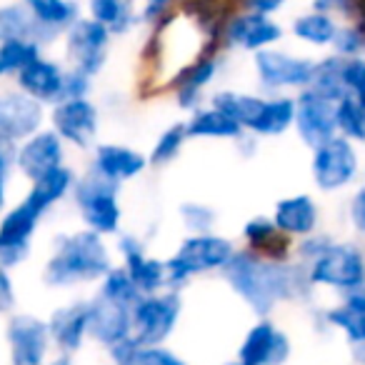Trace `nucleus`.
Instances as JSON below:
<instances>
[{"label":"nucleus","instance_id":"f257e3e1","mask_svg":"<svg viewBox=\"0 0 365 365\" xmlns=\"http://www.w3.org/2000/svg\"><path fill=\"white\" fill-rule=\"evenodd\" d=\"M238 300L258 318H270L278 305L308 300L313 285L298 260H268L248 248H238L220 273Z\"/></svg>","mask_w":365,"mask_h":365},{"label":"nucleus","instance_id":"f03ea898","mask_svg":"<svg viewBox=\"0 0 365 365\" xmlns=\"http://www.w3.org/2000/svg\"><path fill=\"white\" fill-rule=\"evenodd\" d=\"M115 265L108 238L88 228L61 233L41 270V280L51 290H73L98 285Z\"/></svg>","mask_w":365,"mask_h":365},{"label":"nucleus","instance_id":"7ed1b4c3","mask_svg":"<svg viewBox=\"0 0 365 365\" xmlns=\"http://www.w3.org/2000/svg\"><path fill=\"white\" fill-rule=\"evenodd\" d=\"M208 103L238 120L245 135L250 138H280L295 123L293 96H258V93L225 88V91H215Z\"/></svg>","mask_w":365,"mask_h":365},{"label":"nucleus","instance_id":"20e7f679","mask_svg":"<svg viewBox=\"0 0 365 365\" xmlns=\"http://www.w3.org/2000/svg\"><path fill=\"white\" fill-rule=\"evenodd\" d=\"M235 250H238L235 240L215 233V230L213 233L185 235L178 243V248L165 258L168 290L182 293L200 275H220L235 255Z\"/></svg>","mask_w":365,"mask_h":365},{"label":"nucleus","instance_id":"39448f33","mask_svg":"<svg viewBox=\"0 0 365 365\" xmlns=\"http://www.w3.org/2000/svg\"><path fill=\"white\" fill-rule=\"evenodd\" d=\"M71 198L81 215L83 228L93 230L103 238H118L123 233L120 185L106 180L98 173L86 170L83 175H78Z\"/></svg>","mask_w":365,"mask_h":365},{"label":"nucleus","instance_id":"423d86ee","mask_svg":"<svg viewBox=\"0 0 365 365\" xmlns=\"http://www.w3.org/2000/svg\"><path fill=\"white\" fill-rule=\"evenodd\" d=\"M305 270L313 288L338 290L343 295L365 288V253L355 243L333 240Z\"/></svg>","mask_w":365,"mask_h":365},{"label":"nucleus","instance_id":"0eeeda50","mask_svg":"<svg viewBox=\"0 0 365 365\" xmlns=\"http://www.w3.org/2000/svg\"><path fill=\"white\" fill-rule=\"evenodd\" d=\"M182 318V293L160 290L153 295H140L133 305V338L143 348L165 345L175 333Z\"/></svg>","mask_w":365,"mask_h":365},{"label":"nucleus","instance_id":"6e6552de","mask_svg":"<svg viewBox=\"0 0 365 365\" xmlns=\"http://www.w3.org/2000/svg\"><path fill=\"white\" fill-rule=\"evenodd\" d=\"M253 71L258 86L268 91V96H288L290 91L300 93L310 86L315 61L280 48H268L253 56Z\"/></svg>","mask_w":365,"mask_h":365},{"label":"nucleus","instance_id":"1a4fd4ad","mask_svg":"<svg viewBox=\"0 0 365 365\" xmlns=\"http://www.w3.org/2000/svg\"><path fill=\"white\" fill-rule=\"evenodd\" d=\"M8 365H46L56 355L48 320L36 313L16 310L6 318Z\"/></svg>","mask_w":365,"mask_h":365},{"label":"nucleus","instance_id":"9d476101","mask_svg":"<svg viewBox=\"0 0 365 365\" xmlns=\"http://www.w3.org/2000/svg\"><path fill=\"white\" fill-rule=\"evenodd\" d=\"M113 33L91 16H83L71 31L63 36V56L66 66L98 78L108 66Z\"/></svg>","mask_w":365,"mask_h":365},{"label":"nucleus","instance_id":"9b49d317","mask_svg":"<svg viewBox=\"0 0 365 365\" xmlns=\"http://www.w3.org/2000/svg\"><path fill=\"white\" fill-rule=\"evenodd\" d=\"M46 215L38 213L26 198L0 213V268L16 270L33 253V238Z\"/></svg>","mask_w":365,"mask_h":365},{"label":"nucleus","instance_id":"f8f14e48","mask_svg":"<svg viewBox=\"0 0 365 365\" xmlns=\"http://www.w3.org/2000/svg\"><path fill=\"white\" fill-rule=\"evenodd\" d=\"M358 150H355V143H350L348 138L335 135L323 145L313 148L310 175H313L315 188L323 193H338V190L348 188L358 178Z\"/></svg>","mask_w":365,"mask_h":365},{"label":"nucleus","instance_id":"ddd939ff","mask_svg":"<svg viewBox=\"0 0 365 365\" xmlns=\"http://www.w3.org/2000/svg\"><path fill=\"white\" fill-rule=\"evenodd\" d=\"M48 128H53L71 148L78 150L96 148L101 133V108L91 98L61 101L48 110Z\"/></svg>","mask_w":365,"mask_h":365},{"label":"nucleus","instance_id":"4468645a","mask_svg":"<svg viewBox=\"0 0 365 365\" xmlns=\"http://www.w3.org/2000/svg\"><path fill=\"white\" fill-rule=\"evenodd\" d=\"M220 46L203 48L193 61L185 68L178 71V76L170 81L173 98H175V106L180 110H185L190 115L193 110L205 106V91L215 83V78L220 76V68H223V58H220Z\"/></svg>","mask_w":365,"mask_h":365},{"label":"nucleus","instance_id":"2eb2a0df","mask_svg":"<svg viewBox=\"0 0 365 365\" xmlns=\"http://www.w3.org/2000/svg\"><path fill=\"white\" fill-rule=\"evenodd\" d=\"M283 36V26L275 18L258 16V13L250 11H238L230 13L228 21H225L223 33H220V43L233 48V51H243L255 56V53L268 51V48H278Z\"/></svg>","mask_w":365,"mask_h":365},{"label":"nucleus","instance_id":"dca6fc26","mask_svg":"<svg viewBox=\"0 0 365 365\" xmlns=\"http://www.w3.org/2000/svg\"><path fill=\"white\" fill-rule=\"evenodd\" d=\"M48 123V110L31 96L16 91L0 93V143L21 145Z\"/></svg>","mask_w":365,"mask_h":365},{"label":"nucleus","instance_id":"f3484780","mask_svg":"<svg viewBox=\"0 0 365 365\" xmlns=\"http://www.w3.org/2000/svg\"><path fill=\"white\" fill-rule=\"evenodd\" d=\"M293 353L288 333L270 318H258L240 340L235 360L240 365H285Z\"/></svg>","mask_w":365,"mask_h":365},{"label":"nucleus","instance_id":"a211bd4d","mask_svg":"<svg viewBox=\"0 0 365 365\" xmlns=\"http://www.w3.org/2000/svg\"><path fill=\"white\" fill-rule=\"evenodd\" d=\"M46 320L56 353L76 358L91 340V298L68 300L53 308Z\"/></svg>","mask_w":365,"mask_h":365},{"label":"nucleus","instance_id":"6ab92c4d","mask_svg":"<svg viewBox=\"0 0 365 365\" xmlns=\"http://www.w3.org/2000/svg\"><path fill=\"white\" fill-rule=\"evenodd\" d=\"M115 253L120 255V265L128 270L140 295H153L168 290L165 258H155L148 253L145 243L133 233H120L115 238Z\"/></svg>","mask_w":365,"mask_h":365},{"label":"nucleus","instance_id":"aec40b11","mask_svg":"<svg viewBox=\"0 0 365 365\" xmlns=\"http://www.w3.org/2000/svg\"><path fill=\"white\" fill-rule=\"evenodd\" d=\"M66 158L68 145L53 128L46 125L43 130H38L36 135H31L16 148V170L28 182H33L46 175V173L56 170V168L68 165Z\"/></svg>","mask_w":365,"mask_h":365},{"label":"nucleus","instance_id":"412c9836","mask_svg":"<svg viewBox=\"0 0 365 365\" xmlns=\"http://www.w3.org/2000/svg\"><path fill=\"white\" fill-rule=\"evenodd\" d=\"M295 133H298L300 143L308 145L310 150L330 138L338 135V123H335V103L320 98L310 88L300 91L295 96Z\"/></svg>","mask_w":365,"mask_h":365},{"label":"nucleus","instance_id":"4be33fe9","mask_svg":"<svg viewBox=\"0 0 365 365\" xmlns=\"http://www.w3.org/2000/svg\"><path fill=\"white\" fill-rule=\"evenodd\" d=\"M148 168H150L148 153H140L138 148L123 145V143H98L93 148L88 170L98 173L101 178L115 182V185H123V182L140 178Z\"/></svg>","mask_w":365,"mask_h":365},{"label":"nucleus","instance_id":"5701e85b","mask_svg":"<svg viewBox=\"0 0 365 365\" xmlns=\"http://www.w3.org/2000/svg\"><path fill=\"white\" fill-rule=\"evenodd\" d=\"M66 73L68 66L56 58L41 56L33 61L21 76L16 78V88L41 106L53 108L63 101V88H66Z\"/></svg>","mask_w":365,"mask_h":365},{"label":"nucleus","instance_id":"b1692460","mask_svg":"<svg viewBox=\"0 0 365 365\" xmlns=\"http://www.w3.org/2000/svg\"><path fill=\"white\" fill-rule=\"evenodd\" d=\"M133 335V308L91 295V343L108 350Z\"/></svg>","mask_w":365,"mask_h":365},{"label":"nucleus","instance_id":"393cba45","mask_svg":"<svg viewBox=\"0 0 365 365\" xmlns=\"http://www.w3.org/2000/svg\"><path fill=\"white\" fill-rule=\"evenodd\" d=\"M270 218L278 225L280 233H285L288 238H293L295 243H298L300 238H308V235L318 233L320 208L313 200V195L295 193V195H288V198H280L278 203L273 205Z\"/></svg>","mask_w":365,"mask_h":365},{"label":"nucleus","instance_id":"a878e982","mask_svg":"<svg viewBox=\"0 0 365 365\" xmlns=\"http://www.w3.org/2000/svg\"><path fill=\"white\" fill-rule=\"evenodd\" d=\"M23 3L36 21L43 48L63 38L83 18L78 0H23Z\"/></svg>","mask_w":365,"mask_h":365},{"label":"nucleus","instance_id":"bb28decb","mask_svg":"<svg viewBox=\"0 0 365 365\" xmlns=\"http://www.w3.org/2000/svg\"><path fill=\"white\" fill-rule=\"evenodd\" d=\"M243 248L258 253L268 260H293L295 258V240L280 233L278 225L270 215H253L240 230Z\"/></svg>","mask_w":365,"mask_h":365},{"label":"nucleus","instance_id":"cd10ccee","mask_svg":"<svg viewBox=\"0 0 365 365\" xmlns=\"http://www.w3.org/2000/svg\"><path fill=\"white\" fill-rule=\"evenodd\" d=\"M190 140H235L240 143L245 138V130L240 128L238 120L223 113L220 108L205 103L203 108L193 110L185 118Z\"/></svg>","mask_w":365,"mask_h":365},{"label":"nucleus","instance_id":"c85d7f7f","mask_svg":"<svg viewBox=\"0 0 365 365\" xmlns=\"http://www.w3.org/2000/svg\"><path fill=\"white\" fill-rule=\"evenodd\" d=\"M78 182V173L71 165L56 168V170L46 173L43 178L31 182V188L23 198L38 210V213L48 215L56 205H61L66 198L73 195V188Z\"/></svg>","mask_w":365,"mask_h":365},{"label":"nucleus","instance_id":"c756f323","mask_svg":"<svg viewBox=\"0 0 365 365\" xmlns=\"http://www.w3.org/2000/svg\"><path fill=\"white\" fill-rule=\"evenodd\" d=\"M320 318L328 328L340 330L350 345L365 343V288L345 293L343 300L323 310Z\"/></svg>","mask_w":365,"mask_h":365},{"label":"nucleus","instance_id":"7c9ffc66","mask_svg":"<svg viewBox=\"0 0 365 365\" xmlns=\"http://www.w3.org/2000/svg\"><path fill=\"white\" fill-rule=\"evenodd\" d=\"M88 16L115 36H128L140 23L138 0H88Z\"/></svg>","mask_w":365,"mask_h":365},{"label":"nucleus","instance_id":"2f4dec72","mask_svg":"<svg viewBox=\"0 0 365 365\" xmlns=\"http://www.w3.org/2000/svg\"><path fill=\"white\" fill-rule=\"evenodd\" d=\"M338 21L330 13L308 11L303 16L293 18L290 23V33L295 41L305 43L310 48H333V41L338 36Z\"/></svg>","mask_w":365,"mask_h":365},{"label":"nucleus","instance_id":"473e14b6","mask_svg":"<svg viewBox=\"0 0 365 365\" xmlns=\"http://www.w3.org/2000/svg\"><path fill=\"white\" fill-rule=\"evenodd\" d=\"M8 41H36L38 28L33 21L31 11L26 8L23 0H8V3H0V43Z\"/></svg>","mask_w":365,"mask_h":365},{"label":"nucleus","instance_id":"72a5a7b5","mask_svg":"<svg viewBox=\"0 0 365 365\" xmlns=\"http://www.w3.org/2000/svg\"><path fill=\"white\" fill-rule=\"evenodd\" d=\"M308 88L330 103H338L345 96H350L343 83V56L333 53V56L323 58V61H315L313 81H310Z\"/></svg>","mask_w":365,"mask_h":365},{"label":"nucleus","instance_id":"f704fd0d","mask_svg":"<svg viewBox=\"0 0 365 365\" xmlns=\"http://www.w3.org/2000/svg\"><path fill=\"white\" fill-rule=\"evenodd\" d=\"M43 56V46L36 41L0 43V81H16L33 61Z\"/></svg>","mask_w":365,"mask_h":365},{"label":"nucleus","instance_id":"c9c22d12","mask_svg":"<svg viewBox=\"0 0 365 365\" xmlns=\"http://www.w3.org/2000/svg\"><path fill=\"white\" fill-rule=\"evenodd\" d=\"M188 140L190 138H188L185 120L170 123L165 130L158 133L155 143H153L150 153H148V163H150V168H165V165H170L173 160H178Z\"/></svg>","mask_w":365,"mask_h":365},{"label":"nucleus","instance_id":"e433bc0d","mask_svg":"<svg viewBox=\"0 0 365 365\" xmlns=\"http://www.w3.org/2000/svg\"><path fill=\"white\" fill-rule=\"evenodd\" d=\"M96 295H101V298H106V300H113V303H120V305L133 308V305L138 303V298H140V290H138V285L133 283V278L128 275V270L118 263V265H113L106 275H103V280L96 288Z\"/></svg>","mask_w":365,"mask_h":365},{"label":"nucleus","instance_id":"4c0bfd02","mask_svg":"<svg viewBox=\"0 0 365 365\" xmlns=\"http://www.w3.org/2000/svg\"><path fill=\"white\" fill-rule=\"evenodd\" d=\"M335 123L338 135L348 138L350 143H365V108L353 96L335 103Z\"/></svg>","mask_w":365,"mask_h":365},{"label":"nucleus","instance_id":"58836bf2","mask_svg":"<svg viewBox=\"0 0 365 365\" xmlns=\"http://www.w3.org/2000/svg\"><path fill=\"white\" fill-rule=\"evenodd\" d=\"M178 215H180V223H182V228L188 230V235L213 233L215 223H218L215 208H210L203 200H185V203H180Z\"/></svg>","mask_w":365,"mask_h":365},{"label":"nucleus","instance_id":"ea45409f","mask_svg":"<svg viewBox=\"0 0 365 365\" xmlns=\"http://www.w3.org/2000/svg\"><path fill=\"white\" fill-rule=\"evenodd\" d=\"M185 0H143L140 3V23L150 28H160L175 16V11H180Z\"/></svg>","mask_w":365,"mask_h":365},{"label":"nucleus","instance_id":"a19ab883","mask_svg":"<svg viewBox=\"0 0 365 365\" xmlns=\"http://www.w3.org/2000/svg\"><path fill=\"white\" fill-rule=\"evenodd\" d=\"M333 51L335 56L343 58H365V31L355 23L340 26L333 41Z\"/></svg>","mask_w":365,"mask_h":365},{"label":"nucleus","instance_id":"79ce46f5","mask_svg":"<svg viewBox=\"0 0 365 365\" xmlns=\"http://www.w3.org/2000/svg\"><path fill=\"white\" fill-rule=\"evenodd\" d=\"M110 365H143V345L135 338H125L106 350Z\"/></svg>","mask_w":365,"mask_h":365},{"label":"nucleus","instance_id":"37998d69","mask_svg":"<svg viewBox=\"0 0 365 365\" xmlns=\"http://www.w3.org/2000/svg\"><path fill=\"white\" fill-rule=\"evenodd\" d=\"M13 170H16V145L0 143V213L8 208V190H11Z\"/></svg>","mask_w":365,"mask_h":365},{"label":"nucleus","instance_id":"c03bdc74","mask_svg":"<svg viewBox=\"0 0 365 365\" xmlns=\"http://www.w3.org/2000/svg\"><path fill=\"white\" fill-rule=\"evenodd\" d=\"M343 83L350 96L365 93V58H343Z\"/></svg>","mask_w":365,"mask_h":365},{"label":"nucleus","instance_id":"a18cd8bd","mask_svg":"<svg viewBox=\"0 0 365 365\" xmlns=\"http://www.w3.org/2000/svg\"><path fill=\"white\" fill-rule=\"evenodd\" d=\"M330 243H333V238H330V235H323V233H313V235H308V238H300L298 243H295V260L308 265L310 260L318 258Z\"/></svg>","mask_w":365,"mask_h":365},{"label":"nucleus","instance_id":"49530a36","mask_svg":"<svg viewBox=\"0 0 365 365\" xmlns=\"http://www.w3.org/2000/svg\"><path fill=\"white\" fill-rule=\"evenodd\" d=\"M93 93V78L81 71L68 68L66 73V88H63V101H76V98H91Z\"/></svg>","mask_w":365,"mask_h":365},{"label":"nucleus","instance_id":"de8ad7c7","mask_svg":"<svg viewBox=\"0 0 365 365\" xmlns=\"http://www.w3.org/2000/svg\"><path fill=\"white\" fill-rule=\"evenodd\" d=\"M18 308V290L13 280V270L0 268V318H8Z\"/></svg>","mask_w":365,"mask_h":365},{"label":"nucleus","instance_id":"09e8293b","mask_svg":"<svg viewBox=\"0 0 365 365\" xmlns=\"http://www.w3.org/2000/svg\"><path fill=\"white\" fill-rule=\"evenodd\" d=\"M143 365H190L188 360L178 355L168 345H153V348H143Z\"/></svg>","mask_w":365,"mask_h":365},{"label":"nucleus","instance_id":"8fccbe9b","mask_svg":"<svg viewBox=\"0 0 365 365\" xmlns=\"http://www.w3.org/2000/svg\"><path fill=\"white\" fill-rule=\"evenodd\" d=\"M350 223H353V228L358 230L360 235H365V185H360L358 190H355V195L350 198Z\"/></svg>","mask_w":365,"mask_h":365},{"label":"nucleus","instance_id":"3c124183","mask_svg":"<svg viewBox=\"0 0 365 365\" xmlns=\"http://www.w3.org/2000/svg\"><path fill=\"white\" fill-rule=\"evenodd\" d=\"M288 0H243V11L258 13V16L273 18L275 13H280L285 8Z\"/></svg>","mask_w":365,"mask_h":365},{"label":"nucleus","instance_id":"603ef678","mask_svg":"<svg viewBox=\"0 0 365 365\" xmlns=\"http://www.w3.org/2000/svg\"><path fill=\"white\" fill-rule=\"evenodd\" d=\"M353 6L355 0H313V11H320V13H340V16L350 18L353 16Z\"/></svg>","mask_w":365,"mask_h":365},{"label":"nucleus","instance_id":"864d4df0","mask_svg":"<svg viewBox=\"0 0 365 365\" xmlns=\"http://www.w3.org/2000/svg\"><path fill=\"white\" fill-rule=\"evenodd\" d=\"M350 353H353V360L358 365H365V343H358V345H350Z\"/></svg>","mask_w":365,"mask_h":365},{"label":"nucleus","instance_id":"5fc2aeb1","mask_svg":"<svg viewBox=\"0 0 365 365\" xmlns=\"http://www.w3.org/2000/svg\"><path fill=\"white\" fill-rule=\"evenodd\" d=\"M46 365H76V360H73L71 355H61V353H56L51 360H48Z\"/></svg>","mask_w":365,"mask_h":365},{"label":"nucleus","instance_id":"6e6d98bb","mask_svg":"<svg viewBox=\"0 0 365 365\" xmlns=\"http://www.w3.org/2000/svg\"><path fill=\"white\" fill-rule=\"evenodd\" d=\"M355 98V101H358L360 103V106H363L365 108V93H363V96H353Z\"/></svg>","mask_w":365,"mask_h":365},{"label":"nucleus","instance_id":"4d7b16f0","mask_svg":"<svg viewBox=\"0 0 365 365\" xmlns=\"http://www.w3.org/2000/svg\"><path fill=\"white\" fill-rule=\"evenodd\" d=\"M223 365H240V363H238V360L233 358V360H228V363H223Z\"/></svg>","mask_w":365,"mask_h":365}]
</instances>
